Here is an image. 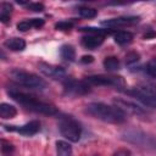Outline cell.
<instances>
[{"label": "cell", "mask_w": 156, "mask_h": 156, "mask_svg": "<svg viewBox=\"0 0 156 156\" xmlns=\"http://www.w3.org/2000/svg\"><path fill=\"white\" fill-rule=\"evenodd\" d=\"M9 95L15 101H17L18 104H21L22 106H24L26 108H28L33 112L46 115V116H52V115L57 113V108H56L55 105L41 101L32 94H27V93L18 91V90H10Z\"/></svg>", "instance_id": "6da1fadb"}, {"label": "cell", "mask_w": 156, "mask_h": 156, "mask_svg": "<svg viewBox=\"0 0 156 156\" xmlns=\"http://www.w3.org/2000/svg\"><path fill=\"white\" fill-rule=\"evenodd\" d=\"M87 112L93 116L94 118H98L100 121L107 122V123H123L127 118V115L118 108L117 106H111L104 102H90L87 105Z\"/></svg>", "instance_id": "7a4b0ae2"}, {"label": "cell", "mask_w": 156, "mask_h": 156, "mask_svg": "<svg viewBox=\"0 0 156 156\" xmlns=\"http://www.w3.org/2000/svg\"><path fill=\"white\" fill-rule=\"evenodd\" d=\"M10 78L22 85V87H26V88H29V89H39V90H43L46 88V82L40 78L39 76L32 73V72H27V71H23V69H18V68H15L10 72Z\"/></svg>", "instance_id": "3957f363"}, {"label": "cell", "mask_w": 156, "mask_h": 156, "mask_svg": "<svg viewBox=\"0 0 156 156\" xmlns=\"http://www.w3.org/2000/svg\"><path fill=\"white\" fill-rule=\"evenodd\" d=\"M58 130L62 136H65L68 141H72V143H77L82 135L80 123L72 116H67V115L60 117Z\"/></svg>", "instance_id": "277c9868"}, {"label": "cell", "mask_w": 156, "mask_h": 156, "mask_svg": "<svg viewBox=\"0 0 156 156\" xmlns=\"http://www.w3.org/2000/svg\"><path fill=\"white\" fill-rule=\"evenodd\" d=\"M129 94L139 99L145 105L156 107V84L145 83L136 85L129 91Z\"/></svg>", "instance_id": "5b68a950"}, {"label": "cell", "mask_w": 156, "mask_h": 156, "mask_svg": "<svg viewBox=\"0 0 156 156\" xmlns=\"http://www.w3.org/2000/svg\"><path fill=\"white\" fill-rule=\"evenodd\" d=\"M85 82L89 85L98 87H112L116 89H123L126 87V82L121 76H107V74H96L87 77Z\"/></svg>", "instance_id": "8992f818"}, {"label": "cell", "mask_w": 156, "mask_h": 156, "mask_svg": "<svg viewBox=\"0 0 156 156\" xmlns=\"http://www.w3.org/2000/svg\"><path fill=\"white\" fill-rule=\"evenodd\" d=\"M127 141L139 145L141 147H147V149H156V139L154 136L147 135L144 132L140 130H132V132H127L126 133V138Z\"/></svg>", "instance_id": "52a82bcc"}, {"label": "cell", "mask_w": 156, "mask_h": 156, "mask_svg": "<svg viewBox=\"0 0 156 156\" xmlns=\"http://www.w3.org/2000/svg\"><path fill=\"white\" fill-rule=\"evenodd\" d=\"M38 67H39V71L43 74H45L46 77H50L52 79H63V78H66V71L60 66L51 65V63H48V62H39Z\"/></svg>", "instance_id": "ba28073f"}, {"label": "cell", "mask_w": 156, "mask_h": 156, "mask_svg": "<svg viewBox=\"0 0 156 156\" xmlns=\"http://www.w3.org/2000/svg\"><path fill=\"white\" fill-rule=\"evenodd\" d=\"M65 89L72 95H84L90 91V85L85 80H73L67 79L65 82Z\"/></svg>", "instance_id": "9c48e42d"}, {"label": "cell", "mask_w": 156, "mask_h": 156, "mask_svg": "<svg viewBox=\"0 0 156 156\" xmlns=\"http://www.w3.org/2000/svg\"><path fill=\"white\" fill-rule=\"evenodd\" d=\"M140 21L139 16H122L116 18H110L107 21H102V26L108 28H117V27H127L136 24Z\"/></svg>", "instance_id": "30bf717a"}, {"label": "cell", "mask_w": 156, "mask_h": 156, "mask_svg": "<svg viewBox=\"0 0 156 156\" xmlns=\"http://www.w3.org/2000/svg\"><path fill=\"white\" fill-rule=\"evenodd\" d=\"M6 130H11V132H17L22 135H26V136H30V135H34L37 134L39 130H40V123L38 121H30L21 127H16V126H4Z\"/></svg>", "instance_id": "8fae6325"}, {"label": "cell", "mask_w": 156, "mask_h": 156, "mask_svg": "<svg viewBox=\"0 0 156 156\" xmlns=\"http://www.w3.org/2000/svg\"><path fill=\"white\" fill-rule=\"evenodd\" d=\"M115 104L126 115L127 113H132V115H135V116H144V115H146V111L141 106L136 105L135 102H132V101H128V100H122V99H116Z\"/></svg>", "instance_id": "7c38bea8"}, {"label": "cell", "mask_w": 156, "mask_h": 156, "mask_svg": "<svg viewBox=\"0 0 156 156\" xmlns=\"http://www.w3.org/2000/svg\"><path fill=\"white\" fill-rule=\"evenodd\" d=\"M104 39H105V37H102V35L88 34V35H84V37L82 38V45H83L85 49L94 50V49L99 48V46L104 43Z\"/></svg>", "instance_id": "4fadbf2b"}, {"label": "cell", "mask_w": 156, "mask_h": 156, "mask_svg": "<svg viewBox=\"0 0 156 156\" xmlns=\"http://www.w3.org/2000/svg\"><path fill=\"white\" fill-rule=\"evenodd\" d=\"M4 46H6L7 49H10L12 51H22L26 48V41L22 38L13 37V38L6 39L4 43Z\"/></svg>", "instance_id": "5bb4252c"}, {"label": "cell", "mask_w": 156, "mask_h": 156, "mask_svg": "<svg viewBox=\"0 0 156 156\" xmlns=\"http://www.w3.org/2000/svg\"><path fill=\"white\" fill-rule=\"evenodd\" d=\"M16 115H17V110L13 105H10L7 102H2L0 105V117L2 119L13 118Z\"/></svg>", "instance_id": "9a60e30c"}, {"label": "cell", "mask_w": 156, "mask_h": 156, "mask_svg": "<svg viewBox=\"0 0 156 156\" xmlns=\"http://www.w3.org/2000/svg\"><path fill=\"white\" fill-rule=\"evenodd\" d=\"M56 145V156H72V147L65 140H57Z\"/></svg>", "instance_id": "2e32d148"}, {"label": "cell", "mask_w": 156, "mask_h": 156, "mask_svg": "<svg viewBox=\"0 0 156 156\" xmlns=\"http://www.w3.org/2000/svg\"><path fill=\"white\" fill-rule=\"evenodd\" d=\"M113 39L117 44L126 45V44H129L133 40V34L130 32H127V30H119V32L113 34Z\"/></svg>", "instance_id": "e0dca14e"}, {"label": "cell", "mask_w": 156, "mask_h": 156, "mask_svg": "<svg viewBox=\"0 0 156 156\" xmlns=\"http://www.w3.org/2000/svg\"><path fill=\"white\" fill-rule=\"evenodd\" d=\"M60 55H61V57H62L63 60L72 62V61H74V58H76V50H74V48H73L72 45L65 44V45H62V46L60 48Z\"/></svg>", "instance_id": "ac0fdd59"}, {"label": "cell", "mask_w": 156, "mask_h": 156, "mask_svg": "<svg viewBox=\"0 0 156 156\" xmlns=\"http://www.w3.org/2000/svg\"><path fill=\"white\" fill-rule=\"evenodd\" d=\"M12 10H13V7L10 2H1V5H0V21L6 23L11 17Z\"/></svg>", "instance_id": "d6986e66"}, {"label": "cell", "mask_w": 156, "mask_h": 156, "mask_svg": "<svg viewBox=\"0 0 156 156\" xmlns=\"http://www.w3.org/2000/svg\"><path fill=\"white\" fill-rule=\"evenodd\" d=\"M104 67L107 71H116L119 68V60L116 56H108L104 60Z\"/></svg>", "instance_id": "ffe728a7"}, {"label": "cell", "mask_w": 156, "mask_h": 156, "mask_svg": "<svg viewBox=\"0 0 156 156\" xmlns=\"http://www.w3.org/2000/svg\"><path fill=\"white\" fill-rule=\"evenodd\" d=\"M78 12L84 18H94L98 15V10L94 7H89V6H80L78 9Z\"/></svg>", "instance_id": "44dd1931"}, {"label": "cell", "mask_w": 156, "mask_h": 156, "mask_svg": "<svg viewBox=\"0 0 156 156\" xmlns=\"http://www.w3.org/2000/svg\"><path fill=\"white\" fill-rule=\"evenodd\" d=\"M145 69H146V73L150 77L156 79V57H152L151 60L147 61V63L145 66Z\"/></svg>", "instance_id": "7402d4cb"}, {"label": "cell", "mask_w": 156, "mask_h": 156, "mask_svg": "<svg viewBox=\"0 0 156 156\" xmlns=\"http://www.w3.org/2000/svg\"><path fill=\"white\" fill-rule=\"evenodd\" d=\"M82 32H87L89 34H98V35H102V37H106L110 30L107 29H101V28H94V27H85V28H80Z\"/></svg>", "instance_id": "603a6c76"}, {"label": "cell", "mask_w": 156, "mask_h": 156, "mask_svg": "<svg viewBox=\"0 0 156 156\" xmlns=\"http://www.w3.org/2000/svg\"><path fill=\"white\" fill-rule=\"evenodd\" d=\"M139 58H140V55H139L138 52L130 51V52H128V54L126 55V63H127L128 66H132V65L136 63V62L139 61Z\"/></svg>", "instance_id": "cb8c5ba5"}, {"label": "cell", "mask_w": 156, "mask_h": 156, "mask_svg": "<svg viewBox=\"0 0 156 156\" xmlns=\"http://www.w3.org/2000/svg\"><path fill=\"white\" fill-rule=\"evenodd\" d=\"M13 150H15V146L10 141H6L5 139L1 140V151H2V154L10 155V154L13 152Z\"/></svg>", "instance_id": "d4e9b609"}, {"label": "cell", "mask_w": 156, "mask_h": 156, "mask_svg": "<svg viewBox=\"0 0 156 156\" xmlns=\"http://www.w3.org/2000/svg\"><path fill=\"white\" fill-rule=\"evenodd\" d=\"M73 27V22L71 21H61L55 24V28L57 30H69Z\"/></svg>", "instance_id": "484cf974"}, {"label": "cell", "mask_w": 156, "mask_h": 156, "mask_svg": "<svg viewBox=\"0 0 156 156\" xmlns=\"http://www.w3.org/2000/svg\"><path fill=\"white\" fill-rule=\"evenodd\" d=\"M26 7L30 11H34V12H41L45 9V6L41 2H28L26 5Z\"/></svg>", "instance_id": "4316f807"}, {"label": "cell", "mask_w": 156, "mask_h": 156, "mask_svg": "<svg viewBox=\"0 0 156 156\" xmlns=\"http://www.w3.org/2000/svg\"><path fill=\"white\" fill-rule=\"evenodd\" d=\"M30 28H33V27H32L29 20H24V21H21V22L17 23V29L21 30V32H27Z\"/></svg>", "instance_id": "83f0119b"}, {"label": "cell", "mask_w": 156, "mask_h": 156, "mask_svg": "<svg viewBox=\"0 0 156 156\" xmlns=\"http://www.w3.org/2000/svg\"><path fill=\"white\" fill-rule=\"evenodd\" d=\"M29 22H30L33 28H41L44 26V23H45V21L43 18H30Z\"/></svg>", "instance_id": "f1b7e54d"}, {"label": "cell", "mask_w": 156, "mask_h": 156, "mask_svg": "<svg viewBox=\"0 0 156 156\" xmlns=\"http://www.w3.org/2000/svg\"><path fill=\"white\" fill-rule=\"evenodd\" d=\"M112 156H132V152L128 149H118L117 151L113 152Z\"/></svg>", "instance_id": "f546056e"}, {"label": "cell", "mask_w": 156, "mask_h": 156, "mask_svg": "<svg viewBox=\"0 0 156 156\" xmlns=\"http://www.w3.org/2000/svg\"><path fill=\"white\" fill-rule=\"evenodd\" d=\"M80 61H82L83 63H91V62L94 61V57H93L91 55H84V56H82Z\"/></svg>", "instance_id": "4dcf8cb0"}]
</instances>
